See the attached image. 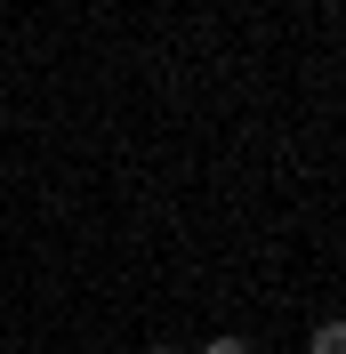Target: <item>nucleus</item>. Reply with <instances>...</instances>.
I'll use <instances>...</instances> for the list:
<instances>
[{"label":"nucleus","instance_id":"7ed1b4c3","mask_svg":"<svg viewBox=\"0 0 346 354\" xmlns=\"http://www.w3.org/2000/svg\"><path fill=\"white\" fill-rule=\"evenodd\" d=\"M145 354H177V346H170V338H161V346H145Z\"/></svg>","mask_w":346,"mask_h":354},{"label":"nucleus","instance_id":"f03ea898","mask_svg":"<svg viewBox=\"0 0 346 354\" xmlns=\"http://www.w3.org/2000/svg\"><path fill=\"white\" fill-rule=\"evenodd\" d=\"M201 354H250V338H242V330H217V338H201Z\"/></svg>","mask_w":346,"mask_h":354},{"label":"nucleus","instance_id":"f257e3e1","mask_svg":"<svg viewBox=\"0 0 346 354\" xmlns=\"http://www.w3.org/2000/svg\"><path fill=\"white\" fill-rule=\"evenodd\" d=\"M306 354H346V322H338V314H322V322H314V338H306Z\"/></svg>","mask_w":346,"mask_h":354}]
</instances>
